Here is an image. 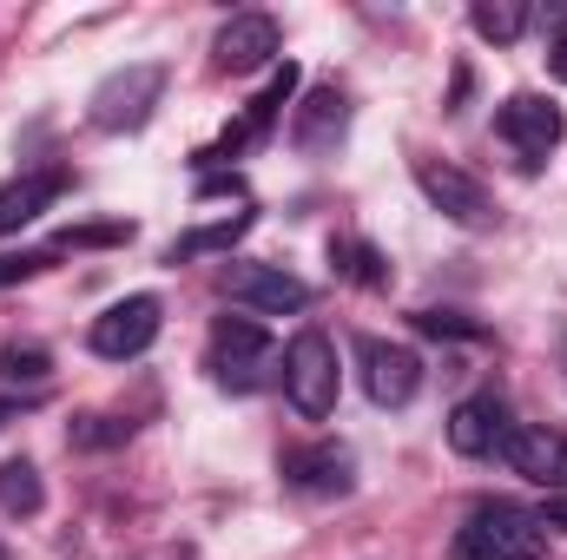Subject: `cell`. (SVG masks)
<instances>
[{
  "instance_id": "25",
  "label": "cell",
  "mask_w": 567,
  "mask_h": 560,
  "mask_svg": "<svg viewBox=\"0 0 567 560\" xmlns=\"http://www.w3.org/2000/svg\"><path fill=\"white\" fill-rule=\"evenodd\" d=\"M555 27H561V33H555V46H548V73H555V80H567V7L555 13Z\"/></svg>"
},
{
  "instance_id": "20",
  "label": "cell",
  "mask_w": 567,
  "mask_h": 560,
  "mask_svg": "<svg viewBox=\"0 0 567 560\" xmlns=\"http://www.w3.org/2000/svg\"><path fill=\"white\" fill-rule=\"evenodd\" d=\"M330 258H337L343 278H357L363 290H383V283H390V265H383L377 245H330Z\"/></svg>"
},
{
  "instance_id": "13",
  "label": "cell",
  "mask_w": 567,
  "mask_h": 560,
  "mask_svg": "<svg viewBox=\"0 0 567 560\" xmlns=\"http://www.w3.org/2000/svg\"><path fill=\"white\" fill-rule=\"evenodd\" d=\"M502 455H508V468L528 475L535 488H567V435L561 428H548V422H522V428H508Z\"/></svg>"
},
{
  "instance_id": "16",
  "label": "cell",
  "mask_w": 567,
  "mask_h": 560,
  "mask_svg": "<svg viewBox=\"0 0 567 560\" xmlns=\"http://www.w3.org/2000/svg\"><path fill=\"white\" fill-rule=\"evenodd\" d=\"M66 185H73L66 172H27V178H7V185H0V238H13L20 225H33L40 211H53Z\"/></svg>"
},
{
  "instance_id": "24",
  "label": "cell",
  "mask_w": 567,
  "mask_h": 560,
  "mask_svg": "<svg viewBox=\"0 0 567 560\" xmlns=\"http://www.w3.org/2000/svg\"><path fill=\"white\" fill-rule=\"evenodd\" d=\"M47 265H53V251H7V258H0V290L20 283V278H33V271H47Z\"/></svg>"
},
{
  "instance_id": "5",
  "label": "cell",
  "mask_w": 567,
  "mask_h": 560,
  "mask_svg": "<svg viewBox=\"0 0 567 560\" xmlns=\"http://www.w3.org/2000/svg\"><path fill=\"white\" fill-rule=\"evenodd\" d=\"M462 535H468L488 560H542L548 554V528H542V515H528V508H515V501H482V508L468 515Z\"/></svg>"
},
{
  "instance_id": "12",
  "label": "cell",
  "mask_w": 567,
  "mask_h": 560,
  "mask_svg": "<svg viewBox=\"0 0 567 560\" xmlns=\"http://www.w3.org/2000/svg\"><path fill=\"white\" fill-rule=\"evenodd\" d=\"M278 46L284 40L271 13H231L218 27V40H212V60H218V73H258V66L278 60Z\"/></svg>"
},
{
  "instance_id": "28",
  "label": "cell",
  "mask_w": 567,
  "mask_h": 560,
  "mask_svg": "<svg viewBox=\"0 0 567 560\" xmlns=\"http://www.w3.org/2000/svg\"><path fill=\"white\" fill-rule=\"evenodd\" d=\"M13 416H20V403H13V396H0V428H7Z\"/></svg>"
},
{
  "instance_id": "19",
  "label": "cell",
  "mask_w": 567,
  "mask_h": 560,
  "mask_svg": "<svg viewBox=\"0 0 567 560\" xmlns=\"http://www.w3.org/2000/svg\"><path fill=\"white\" fill-rule=\"evenodd\" d=\"M0 508L7 515H40L47 508V488H40L33 462H0Z\"/></svg>"
},
{
  "instance_id": "27",
  "label": "cell",
  "mask_w": 567,
  "mask_h": 560,
  "mask_svg": "<svg viewBox=\"0 0 567 560\" xmlns=\"http://www.w3.org/2000/svg\"><path fill=\"white\" fill-rule=\"evenodd\" d=\"M542 528H567V501H548L542 508Z\"/></svg>"
},
{
  "instance_id": "29",
  "label": "cell",
  "mask_w": 567,
  "mask_h": 560,
  "mask_svg": "<svg viewBox=\"0 0 567 560\" xmlns=\"http://www.w3.org/2000/svg\"><path fill=\"white\" fill-rule=\"evenodd\" d=\"M0 560H7V554H0Z\"/></svg>"
},
{
  "instance_id": "15",
  "label": "cell",
  "mask_w": 567,
  "mask_h": 560,
  "mask_svg": "<svg viewBox=\"0 0 567 560\" xmlns=\"http://www.w3.org/2000/svg\"><path fill=\"white\" fill-rule=\"evenodd\" d=\"M350 133V100L337 93V86H317L303 106H297V120H290V145L297 152H310V158H330L337 145Z\"/></svg>"
},
{
  "instance_id": "21",
  "label": "cell",
  "mask_w": 567,
  "mask_h": 560,
  "mask_svg": "<svg viewBox=\"0 0 567 560\" xmlns=\"http://www.w3.org/2000/svg\"><path fill=\"white\" fill-rule=\"evenodd\" d=\"M47 376H53V356H47V350H33V343H27V350H20V343L0 350V383H27V390H40Z\"/></svg>"
},
{
  "instance_id": "1",
  "label": "cell",
  "mask_w": 567,
  "mask_h": 560,
  "mask_svg": "<svg viewBox=\"0 0 567 560\" xmlns=\"http://www.w3.org/2000/svg\"><path fill=\"white\" fill-rule=\"evenodd\" d=\"M205 370H212L218 390H231V396H258V390L284 370V356H278V343H271L251 317H218V323H212V343H205Z\"/></svg>"
},
{
  "instance_id": "9",
  "label": "cell",
  "mask_w": 567,
  "mask_h": 560,
  "mask_svg": "<svg viewBox=\"0 0 567 560\" xmlns=\"http://www.w3.org/2000/svg\"><path fill=\"white\" fill-rule=\"evenodd\" d=\"M152 336H158V297H126V303H113L106 317H93V330H86L93 356H106V363L145 356Z\"/></svg>"
},
{
  "instance_id": "8",
  "label": "cell",
  "mask_w": 567,
  "mask_h": 560,
  "mask_svg": "<svg viewBox=\"0 0 567 560\" xmlns=\"http://www.w3.org/2000/svg\"><path fill=\"white\" fill-rule=\"evenodd\" d=\"M297 80H303V73H297L290 60H284V66H271V80H265V93H258V100L245 106V120H238V126H225V139L205 145V152H192V158H198V165H225V158H238L245 145H258L265 133H271V126H278V113L290 106Z\"/></svg>"
},
{
  "instance_id": "4",
  "label": "cell",
  "mask_w": 567,
  "mask_h": 560,
  "mask_svg": "<svg viewBox=\"0 0 567 560\" xmlns=\"http://www.w3.org/2000/svg\"><path fill=\"white\" fill-rule=\"evenodd\" d=\"M416 185H423L429 205H435L449 225H462V231H495V218H502V205L488 198V185H482L475 172L449 165V158H416Z\"/></svg>"
},
{
  "instance_id": "18",
  "label": "cell",
  "mask_w": 567,
  "mask_h": 560,
  "mask_svg": "<svg viewBox=\"0 0 567 560\" xmlns=\"http://www.w3.org/2000/svg\"><path fill=\"white\" fill-rule=\"evenodd\" d=\"M468 27H475L482 40H495V46H515V40L528 33V7H522V0H475V7H468Z\"/></svg>"
},
{
  "instance_id": "14",
  "label": "cell",
  "mask_w": 567,
  "mask_h": 560,
  "mask_svg": "<svg viewBox=\"0 0 567 560\" xmlns=\"http://www.w3.org/2000/svg\"><path fill=\"white\" fill-rule=\"evenodd\" d=\"M502 442H508V403L495 390H475V396L455 403V416H449V448L455 455L482 462V455H502Z\"/></svg>"
},
{
  "instance_id": "23",
  "label": "cell",
  "mask_w": 567,
  "mask_h": 560,
  "mask_svg": "<svg viewBox=\"0 0 567 560\" xmlns=\"http://www.w3.org/2000/svg\"><path fill=\"white\" fill-rule=\"evenodd\" d=\"M120 442H133V422H120V416H80L73 422V448H120Z\"/></svg>"
},
{
  "instance_id": "26",
  "label": "cell",
  "mask_w": 567,
  "mask_h": 560,
  "mask_svg": "<svg viewBox=\"0 0 567 560\" xmlns=\"http://www.w3.org/2000/svg\"><path fill=\"white\" fill-rule=\"evenodd\" d=\"M449 560H488V554H482V548H475L468 535H455V541H449Z\"/></svg>"
},
{
  "instance_id": "2",
  "label": "cell",
  "mask_w": 567,
  "mask_h": 560,
  "mask_svg": "<svg viewBox=\"0 0 567 560\" xmlns=\"http://www.w3.org/2000/svg\"><path fill=\"white\" fill-rule=\"evenodd\" d=\"M158 100H165V66L158 60H133V66H120V73H106L93 86L86 120L100 133H140L145 120L158 113Z\"/></svg>"
},
{
  "instance_id": "7",
  "label": "cell",
  "mask_w": 567,
  "mask_h": 560,
  "mask_svg": "<svg viewBox=\"0 0 567 560\" xmlns=\"http://www.w3.org/2000/svg\"><path fill=\"white\" fill-rule=\"evenodd\" d=\"M357 370H363V396H370L377 409H410L416 390H423L416 350L383 343V336H357Z\"/></svg>"
},
{
  "instance_id": "3",
  "label": "cell",
  "mask_w": 567,
  "mask_h": 560,
  "mask_svg": "<svg viewBox=\"0 0 567 560\" xmlns=\"http://www.w3.org/2000/svg\"><path fill=\"white\" fill-rule=\"evenodd\" d=\"M284 396L303 422H323L337 409V343L323 330H297L284 350Z\"/></svg>"
},
{
  "instance_id": "22",
  "label": "cell",
  "mask_w": 567,
  "mask_h": 560,
  "mask_svg": "<svg viewBox=\"0 0 567 560\" xmlns=\"http://www.w3.org/2000/svg\"><path fill=\"white\" fill-rule=\"evenodd\" d=\"M416 330L423 336H455V343H482L488 330L475 323V317H462V310H416Z\"/></svg>"
},
{
  "instance_id": "11",
  "label": "cell",
  "mask_w": 567,
  "mask_h": 560,
  "mask_svg": "<svg viewBox=\"0 0 567 560\" xmlns=\"http://www.w3.org/2000/svg\"><path fill=\"white\" fill-rule=\"evenodd\" d=\"M284 481H290V488H303V495L337 501V495H350V488H357V455H350L343 442L290 448V455H284Z\"/></svg>"
},
{
  "instance_id": "10",
  "label": "cell",
  "mask_w": 567,
  "mask_h": 560,
  "mask_svg": "<svg viewBox=\"0 0 567 560\" xmlns=\"http://www.w3.org/2000/svg\"><path fill=\"white\" fill-rule=\"evenodd\" d=\"M225 297L231 303H251L265 317H284V310H310V283L290 278L284 265H225Z\"/></svg>"
},
{
  "instance_id": "17",
  "label": "cell",
  "mask_w": 567,
  "mask_h": 560,
  "mask_svg": "<svg viewBox=\"0 0 567 560\" xmlns=\"http://www.w3.org/2000/svg\"><path fill=\"white\" fill-rule=\"evenodd\" d=\"M258 225V211L245 205V211H231V218H218V225H198V231H185L172 251H165V265H192V258H212V251H231L245 231Z\"/></svg>"
},
{
  "instance_id": "6",
  "label": "cell",
  "mask_w": 567,
  "mask_h": 560,
  "mask_svg": "<svg viewBox=\"0 0 567 560\" xmlns=\"http://www.w3.org/2000/svg\"><path fill=\"white\" fill-rule=\"evenodd\" d=\"M495 133L515 145V158L528 165V172H542V158L567 139V120L555 100H542V93H508L502 106H495Z\"/></svg>"
}]
</instances>
